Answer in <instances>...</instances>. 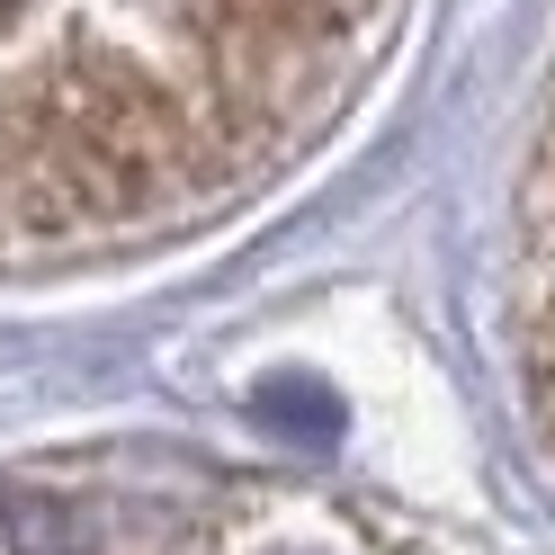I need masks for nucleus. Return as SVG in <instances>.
Instances as JSON below:
<instances>
[{
  "label": "nucleus",
  "mask_w": 555,
  "mask_h": 555,
  "mask_svg": "<svg viewBox=\"0 0 555 555\" xmlns=\"http://www.w3.org/2000/svg\"><path fill=\"white\" fill-rule=\"evenodd\" d=\"M54 108L73 117L81 134H99L117 162H134L144 180H162V170H180L197 153V134L180 117V99H170L162 81H144L126 54H73L63 63V90H54Z\"/></svg>",
  "instance_id": "f257e3e1"
},
{
  "label": "nucleus",
  "mask_w": 555,
  "mask_h": 555,
  "mask_svg": "<svg viewBox=\"0 0 555 555\" xmlns=\"http://www.w3.org/2000/svg\"><path fill=\"white\" fill-rule=\"evenodd\" d=\"M260 422L269 430H305V448H332L340 439V395L323 376H269L260 386Z\"/></svg>",
  "instance_id": "f03ea898"
},
{
  "label": "nucleus",
  "mask_w": 555,
  "mask_h": 555,
  "mask_svg": "<svg viewBox=\"0 0 555 555\" xmlns=\"http://www.w3.org/2000/svg\"><path fill=\"white\" fill-rule=\"evenodd\" d=\"M18 529H27V555H73V546H54V538H46V519H37V502H18Z\"/></svg>",
  "instance_id": "7ed1b4c3"
}]
</instances>
